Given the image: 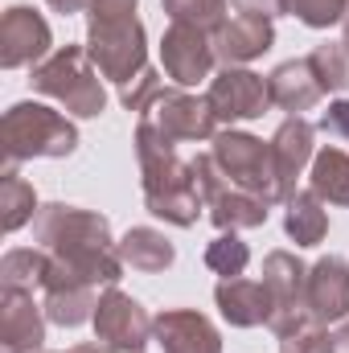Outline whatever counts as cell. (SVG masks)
Returning a JSON list of instances; mask_svg holds the SVG:
<instances>
[{"instance_id":"1","label":"cell","mask_w":349,"mask_h":353,"mask_svg":"<svg viewBox=\"0 0 349 353\" xmlns=\"http://www.w3.org/2000/svg\"><path fill=\"white\" fill-rule=\"evenodd\" d=\"M37 247L50 251V271L41 292L50 288H111L123 275L119 247L111 239V222L79 205H41L33 218Z\"/></svg>"},{"instance_id":"2","label":"cell","mask_w":349,"mask_h":353,"mask_svg":"<svg viewBox=\"0 0 349 353\" xmlns=\"http://www.w3.org/2000/svg\"><path fill=\"white\" fill-rule=\"evenodd\" d=\"M136 161H140L148 214L165 218L169 226L189 230L197 222V214L206 210L197 176H193V161L177 157V140L165 136L148 115H140V128H136Z\"/></svg>"},{"instance_id":"3","label":"cell","mask_w":349,"mask_h":353,"mask_svg":"<svg viewBox=\"0 0 349 353\" xmlns=\"http://www.w3.org/2000/svg\"><path fill=\"white\" fill-rule=\"evenodd\" d=\"M140 0H90L87 4V54L99 74L115 87H132L148 70V33L136 17Z\"/></svg>"},{"instance_id":"4","label":"cell","mask_w":349,"mask_h":353,"mask_svg":"<svg viewBox=\"0 0 349 353\" xmlns=\"http://www.w3.org/2000/svg\"><path fill=\"white\" fill-rule=\"evenodd\" d=\"M74 148H79V128L46 103H12L0 119V152L8 169L33 157L62 161Z\"/></svg>"},{"instance_id":"5","label":"cell","mask_w":349,"mask_h":353,"mask_svg":"<svg viewBox=\"0 0 349 353\" xmlns=\"http://www.w3.org/2000/svg\"><path fill=\"white\" fill-rule=\"evenodd\" d=\"M33 90L58 99L74 119H94L107 111V87L87 46H58L46 62L33 66Z\"/></svg>"},{"instance_id":"6","label":"cell","mask_w":349,"mask_h":353,"mask_svg":"<svg viewBox=\"0 0 349 353\" xmlns=\"http://www.w3.org/2000/svg\"><path fill=\"white\" fill-rule=\"evenodd\" d=\"M210 157L218 161V169L230 176L239 189L263 197L267 205L283 201V189H279V176H275V157H271V140L263 144L259 136H251V132L226 128V132L214 136V152Z\"/></svg>"},{"instance_id":"7","label":"cell","mask_w":349,"mask_h":353,"mask_svg":"<svg viewBox=\"0 0 349 353\" xmlns=\"http://www.w3.org/2000/svg\"><path fill=\"white\" fill-rule=\"evenodd\" d=\"M263 288L271 300L267 329L275 337H292L304 325H312V316H308V267L292 251H271L263 259Z\"/></svg>"},{"instance_id":"8","label":"cell","mask_w":349,"mask_h":353,"mask_svg":"<svg viewBox=\"0 0 349 353\" xmlns=\"http://www.w3.org/2000/svg\"><path fill=\"white\" fill-rule=\"evenodd\" d=\"M193 176H197V189H201V201H206V210H210V222L218 226V230H255L267 222V214H271V205L255 197V193H247V189H239L230 176L218 169V161L206 152V157H197L193 161Z\"/></svg>"},{"instance_id":"9","label":"cell","mask_w":349,"mask_h":353,"mask_svg":"<svg viewBox=\"0 0 349 353\" xmlns=\"http://www.w3.org/2000/svg\"><path fill=\"white\" fill-rule=\"evenodd\" d=\"M152 321L144 312L140 300H132L128 292H119L115 283L99 292V304H94V341H103L107 350L115 353H144V345L152 341Z\"/></svg>"},{"instance_id":"10","label":"cell","mask_w":349,"mask_h":353,"mask_svg":"<svg viewBox=\"0 0 349 353\" xmlns=\"http://www.w3.org/2000/svg\"><path fill=\"white\" fill-rule=\"evenodd\" d=\"M206 99H210V111L218 115V123H247L271 107V87L263 74L247 70V66H222L210 79Z\"/></svg>"},{"instance_id":"11","label":"cell","mask_w":349,"mask_h":353,"mask_svg":"<svg viewBox=\"0 0 349 353\" xmlns=\"http://www.w3.org/2000/svg\"><path fill=\"white\" fill-rule=\"evenodd\" d=\"M161 62H165V74L173 79L177 87H197L210 79L218 54H214V37L206 29H193V25H169L165 37H161Z\"/></svg>"},{"instance_id":"12","label":"cell","mask_w":349,"mask_h":353,"mask_svg":"<svg viewBox=\"0 0 349 353\" xmlns=\"http://www.w3.org/2000/svg\"><path fill=\"white\" fill-rule=\"evenodd\" d=\"M50 46H54V33H50L41 12H33L25 4H12L4 12V21H0V66L4 70H21V66L46 62Z\"/></svg>"},{"instance_id":"13","label":"cell","mask_w":349,"mask_h":353,"mask_svg":"<svg viewBox=\"0 0 349 353\" xmlns=\"http://www.w3.org/2000/svg\"><path fill=\"white\" fill-rule=\"evenodd\" d=\"M46 308L33 292L4 288L0 292V353H37L46 350Z\"/></svg>"},{"instance_id":"14","label":"cell","mask_w":349,"mask_h":353,"mask_svg":"<svg viewBox=\"0 0 349 353\" xmlns=\"http://www.w3.org/2000/svg\"><path fill=\"white\" fill-rule=\"evenodd\" d=\"M148 119L173 140H214L218 136V115L210 111V99H197L189 90H161Z\"/></svg>"},{"instance_id":"15","label":"cell","mask_w":349,"mask_h":353,"mask_svg":"<svg viewBox=\"0 0 349 353\" xmlns=\"http://www.w3.org/2000/svg\"><path fill=\"white\" fill-rule=\"evenodd\" d=\"M152 341L165 353H222V333L197 308H165L152 321Z\"/></svg>"},{"instance_id":"16","label":"cell","mask_w":349,"mask_h":353,"mask_svg":"<svg viewBox=\"0 0 349 353\" xmlns=\"http://www.w3.org/2000/svg\"><path fill=\"white\" fill-rule=\"evenodd\" d=\"M308 316L312 325H337L349 316V263L325 255L308 267Z\"/></svg>"},{"instance_id":"17","label":"cell","mask_w":349,"mask_h":353,"mask_svg":"<svg viewBox=\"0 0 349 353\" xmlns=\"http://www.w3.org/2000/svg\"><path fill=\"white\" fill-rule=\"evenodd\" d=\"M275 46V25L267 17H226L214 29V54L222 66H247Z\"/></svg>"},{"instance_id":"18","label":"cell","mask_w":349,"mask_h":353,"mask_svg":"<svg viewBox=\"0 0 349 353\" xmlns=\"http://www.w3.org/2000/svg\"><path fill=\"white\" fill-rule=\"evenodd\" d=\"M312 136H317V128L308 119H300V115H288L275 128V136H271V157H275V176H279L283 201L296 193V176L304 173V165L317 157Z\"/></svg>"},{"instance_id":"19","label":"cell","mask_w":349,"mask_h":353,"mask_svg":"<svg viewBox=\"0 0 349 353\" xmlns=\"http://www.w3.org/2000/svg\"><path fill=\"white\" fill-rule=\"evenodd\" d=\"M267 87H271V103L288 115H300V111H312L321 99H325V87L312 70L308 58H292V62H279L271 74H267Z\"/></svg>"},{"instance_id":"20","label":"cell","mask_w":349,"mask_h":353,"mask_svg":"<svg viewBox=\"0 0 349 353\" xmlns=\"http://www.w3.org/2000/svg\"><path fill=\"white\" fill-rule=\"evenodd\" d=\"M214 304L222 312L226 325L235 329H255V325H267L271 316V300H267V288L239 275V279H218L214 288Z\"/></svg>"},{"instance_id":"21","label":"cell","mask_w":349,"mask_h":353,"mask_svg":"<svg viewBox=\"0 0 349 353\" xmlns=\"http://www.w3.org/2000/svg\"><path fill=\"white\" fill-rule=\"evenodd\" d=\"M115 247H119L123 267L144 271V275H161V271H169L173 259H177V247L161 234V230H152V226H132Z\"/></svg>"},{"instance_id":"22","label":"cell","mask_w":349,"mask_h":353,"mask_svg":"<svg viewBox=\"0 0 349 353\" xmlns=\"http://www.w3.org/2000/svg\"><path fill=\"white\" fill-rule=\"evenodd\" d=\"M288 214H283V230H288V239L296 243V247H317L325 234H329V210H325V201L308 189V193H292L288 201Z\"/></svg>"},{"instance_id":"23","label":"cell","mask_w":349,"mask_h":353,"mask_svg":"<svg viewBox=\"0 0 349 353\" xmlns=\"http://www.w3.org/2000/svg\"><path fill=\"white\" fill-rule=\"evenodd\" d=\"M312 193L329 205H349V152L337 144H325L312 157Z\"/></svg>"},{"instance_id":"24","label":"cell","mask_w":349,"mask_h":353,"mask_svg":"<svg viewBox=\"0 0 349 353\" xmlns=\"http://www.w3.org/2000/svg\"><path fill=\"white\" fill-rule=\"evenodd\" d=\"M37 193L25 176H17V169H4L0 176V230L4 234H17L21 226H29L37 218Z\"/></svg>"},{"instance_id":"25","label":"cell","mask_w":349,"mask_h":353,"mask_svg":"<svg viewBox=\"0 0 349 353\" xmlns=\"http://www.w3.org/2000/svg\"><path fill=\"white\" fill-rule=\"evenodd\" d=\"M94 304H99L94 288H50L41 300L50 325H62V329H79L94 321Z\"/></svg>"},{"instance_id":"26","label":"cell","mask_w":349,"mask_h":353,"mask_svg":"<svg viewBox=\"0 0 349 353\" xmlns=\"http://www.w3.org/2000/svg\"><path fill=\"white\" fill-rule=\"evenodd\" d=\"M50 271V251L46 247H17L0 259V288H17V292H33L46 283Z\"/></svg>"},{"instance_id":"27","label":"cell","mask_w":349,"mask_h":353,"mask_svg":"<svg viewBox=\"0 0 349 353\" xmlns=\"http://www.w3.org/2000/svg\"><path fill=\"white\" fill-rule=\"evenodd\" d=\"M308 62H312V70H317L325 94L349 90V46L346 41H321V46L308 54Z\"/></svg>"},{"instance_id":"28","label":"cell","mask_w":349,"mask_h":353,"mask_svg":"<svg viewBox=\"0 0 349 353\" xmlns=\"http://www.w3.org/2000/svg\"><path fill=\"white\" fill-rule=\"evenodd\" d=\"M226 4L230 0H161L165 17L173 25H193V29H206L214 37V29L226 21Z\"/></svg>"},{"instance_id":"29","label":"cell","mask_w":349,"mask_h":353,"mask_svg":"<svg viewBox=\"0 0 349 353\" xmlns=\"http://www.w3.org/2000/svg\"><path fill=\"white\" fill-rule=\"evenodd\" d=\"M251 263V247L235 234V230H222L210 247H206V267L222 279H239Z\"/></svg>"},{"instance_id":"30","label":"cell","mask_w":349,"mask_h":353,"mask_svg":"<svg viewBox=\"0 0 349 353\" xmlns=\"http://www.w3.org/2000/svg\"><path fill=\"white\" fill-rule=\"evenodd\" d=\"M283 12L308 29H333L349 17V0H283Z\"/></svg>"},{"instance_id":"31","label":"cell","mask_w":349,"mask_h":353,"mask_svg":"<svg viewBox=\"0 0 349 353\" xmlns=\"http://www.w3.org/2000/svg\"><path fill=\"white\" fill-rule=\"evenodd\" d=\"M161 90H165V87H161V79H157L152 70H144L132 87L119 90V103H123L128 111H136V115H148V111H152V103L161 99Z\"/></svg>"},{"instance_id":"32","label":"cell","mask_w":349,"mask_h":353,"mask_svg":"<svg viewBox=\"0 0 349 353\" xmlns=\"http://www.w3.org/2000/svg\"><path fill=\"white\" fill-rule=\"evenodd\" d=\"M279 353H333V333L325 325H304L292 337H279Z\"/></svg>"},{"instance_id":"33","label":"cell","mask_w":349,"mask_h":353,"mask_svg":"<svg viewBox=\"0 0 349 353\" xmlns=\"http://www.w3.org/2000/svg\"><path fill=\"white\" fill-rule=\"evenodd\" d=\"M325 136H333V140H349V99H337V103H329V111L321 115V123H317Z\"/></svg>"},{"instance_id":"34","label":"cell","mask_w":349,"mask_h":353,"mask_svg":"<svg viewBox=\"0 0 349 353\" xmlns=\"http://www.w3.org/2000/svg\"><path fill=\"white\" fill-rule=\"evenodd\" d=\"M230 4L243 17H267V21H275L283 12V0H230Z\"/></svg>"},{"instance_id":"35","label":"cell","mask_w":349,"mask_h":353,"mask_svg":"<svg viewBox=\"0 0 349 353\" xmlns=\"http://www.w3.org/2000/svg\"><path fill=\"white\" fill-rule=\"evenodd\" d=\"M54 12H62V17H70V12H87L90 0H46Z\"/></svg>"},{"instance_id":"36","label":"cell","mask_w":349,"mask_h":353,"mask_svg":"<svg viewBox=\"0 0 349 353\" xmlns=\"http://www.w3.org/2000/svg\"><path fill=\"white\" fill-rule=\"evenodd\" d=\"M333 353H349V316L341 321V329L333 333Z\"/></svg>"},{"instance_id":"37","label":"cell","mask_w":349,"mask_h":353,"mask_svg":"<svg viewBox=\"0 0 349 353\" xmlns=\"http://www.w3.org/2000/svg\"><path fill=\"white\" fill-rule=\"evenodd\" d=\"M66 353H111V350L99 341V345H74V350H66Z\"/></svg>"},{"instance_id":"38","label":"cell","mask_w":349,"mask_h":353,"mask_svg":"<svg viewBox=\"0 0 349 353\" xmlns=\"http://www.w3.org/2000/svg\"><path fill=\"white\" fill-rule=\"evenodd\" d=\"M341 41H346V46H349V17H346V37H341Z\"/></svg>"},{"instance_id":"39","label":"cell","mask_w":349,"mask_h":353,"mask_svg":"<svg viewBox=\"0 0 349 353\" xmlns=\"http://www.w3.org/2000/svg\"><path fill=\"white\" fill-rule=\"evenodd\" d=\"M37 353H50V350H37Z\"/></svg>"},{"instance_id":"40","label":"cell","mask_w":349,"mask_h":353,"mask_svg":"<svg viewBox=\"0 0 349 353\" xmlns=\"http://www.w3.org/2000/svg\"><path fill=\"white\" fill-rule=\"evenodd\" d=\"M111 353H115V350H111Z\"/></svg>"}]
</instances>
